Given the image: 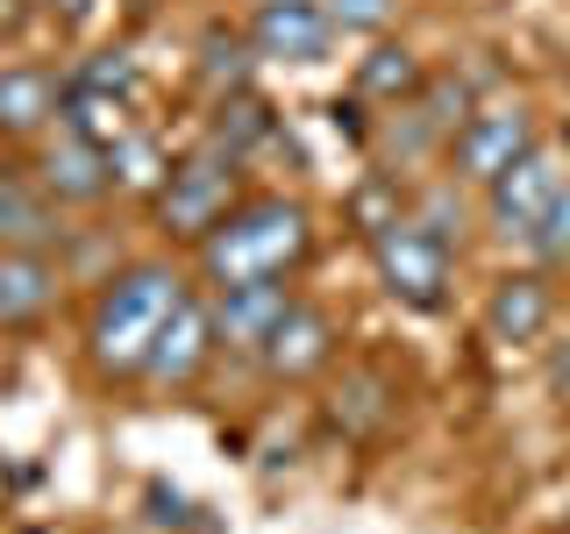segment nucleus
Returning a JSON list of instances; mask_svg holds the SVG:
<instances>
[{"instance_id": "23", "label": "nucleus", "mask_w": 570, "mask_h": 534, "mask_svg": "<svg viewBox=\"0 0 570 534\" xmlns=\"http://www.w3.org/2000/svg\"><path fill=\"white\" fill-rule=\"evenodd\" d=\"M563 534H570V498H563Z\"/></svg>"}, {"instance_id": "17", "label": "nucleus", "mask_w": 570, "mask_h": 534, "mask_svg": "<svg viewBox=\"0 0 570 534\" xmlns=\"http://www.w3.org/2000/svg\"><path fill=\"white\" fill-rule=\"evenodd\" d=\"M107 165H115V186H136V192H157L165 186V150H157L142 129H129L121 142H107Z\"/></svg>"}, {"instance_id": "21", "label": "nucleus", "mask_w": 570, "mask_h": 534, "mask_svg": "<svg viewBox=\"0 0 570 534\" xmlns=\"http://www.w3.org/2000/svg\"><path fill=\"white\" fill-rule=\"evenodd\" d=\"M549 385H557V392H563V399H570V343L557 349V364H549Z\"/></svg>"}, {"instance_id": "4", "label": "nucleus", "mask_w": 570, "mask_h": 534, "mask_svg": "<svg viewBox=\"0 0 570 534\" xmlns=\"http://www.w3.org/2000/svg\"><path fill=\"white\" fill-rule=\"evenodd\" d=\"M236 150H222V142H207V150H193L186 165H171L165 171V186H157V221L171 228V236H186V243H207L214 228L228 221L243 200H236Z\"/></svg>"}, {"instance_id": "3", "label": "nucleus", "mask_w": 570, "mask_h": 534, "mask_svg": "<svg viewBox=\"0 0 570 534\" xmlns=\"http://www.w3.org/2000/svg\"><path fill=\"white\" fill-rule=\"evenodd\" d=\"M371 264H379V285L406 314H442L450 307V243H442L421 214L385 221L379 236H371Z\"/></svg>"}, {"instance_id": "18", "label": "nucleus", "mask_w": 570, "mask_h": 534, "mask_svg": "<svg viewBox=\"0 0 570 534\" xmlns=\"http://www.w3.org/2000/svg\"><path fill=\"white\" fill-rule=\"evenodd\" d=\"M528 249H534L542 264H563V257H570V186L557 192V200H549V214H542V221H534Z\"/></svg>"}, {"instance_id": "16", "label": "nucleus", "mask_w": 570, "mask_h": 534, "mask_svg": "<svg viewBox=\"0 0 570 534\" xmlns=\"http://www.w3.org/2000/svg\"><path fill=\"white\" fill-rule=\"evenodd\" d=\"M356 86H364L371 100H406V93H421V58L414 50H392V43H379L364 65H356Z\"/></svg>"}, {"instance_id": "2", "label": "nucleus", "mask_w": 570, "mask_h": 534, "mask_svg": "<svg viewBox=\"0 0 570 534\" xmlns=\"http://www.w3.org/2000/svg\"><path fill=\"white\" fill-rule=\"evenodd\" d=\"M307 249H314L307 207L285 200V192H264V200H243L200 243V271H207V285H257V278L299 271V264H307Z\"/></svg>"}, {"instance_id": "7", "label": "nucleus", "mask_w": 570, "mask_h": 534, "mask_svg": "<svg viewBox=\"0 0 570 534\" xmlns=\"http://www.w3.org/2000/svg\"><path fill=\"white\" fill-rule=\"evenodd\" d=\"M335 14L321 0H257L249 14V58L264 65H328Z\"/></svg>"}, {"instance_id": "5", "label": "nucleus", "mask_w": 570, "mask_h": 534, "mask_svg": "<svg viewBox=\"0 0 570 534\" xmlns=\"http://www.w3.org/2000/svg\"><path fill=\"white\" fill-rule=\"evenodd\" d=\"M534 115L521 100H507V107H485V115H463V129L450 136V165L463 186H492L499 171H513L521 157L534 150Z\"/></svg>"}, {"instance_id": "10", "label": "nucleus", "mask_w": 570, "mask_h": 534, "mask_svg": "<svg viewBox=\"0 0 570 534\" xmlns=\"http://www.w3.org/2000/svg\"><path fill=\"white\" fill-rule=\"evenodd\" d=\"M36 186H43L58 207H94V200L115 192V165H107L100 142H86V136L65 129L43 157H36Z\"/></svg>"}, {"instance_id": "13", "label": "nucleus", "mask_w": 570, "mask_h": 534, "mask_svg": "<svg viewBox=\"0 0 570 534\" xmlns=\"http://www.w3.org/2000/svg\"><path fill=\"white\" fill-rule=\"evenodd\" d=\"M549 314H557L549 278L513 271V278H499L492 299H485V335H492V343H534V335L549 328Z\"/></svg>"}, {"instance_id": "11", "label": "nucleus", "mask_w": 570, "mask_h": 534, "mask_svg": "<svg viewBox=\"0 0 570 534\" xmlns=\"http://www.w3.org/2000/svg\"><path fill=\"white\" fill-rule=\"evenodd\" d=\"M50 121H65V79L50 65H0V136L8 142H29V136H43Z\"/></svg>"}, {"instance_id": "6", "label": "nucleus", "mask_w": 570, "mask_h": 534, "mask_svg": "<svg viewBox=\"0 0 570 534\" xmlns=\"http://www.w3.org/2000/svg\"><path fill=\"white\" fill-rule=\"evenodd\" d=\"M563 186H570V178H563V157L549 150V142H534L521 165L499 171L492 186H485V221H492V236H499V243H528L534 221L549 214V200H557Z\"/></svg>"}, {"instance_id": "19", "label": "nucleus", "mask_w": 570, "mask_h": 534, "mask_svg": "<svg viewBox=\"0 0 570 534\" xmlns=\"http://www.w3.org/2000/svg\"><path fill=\"white\" fill-rule=\"evenodd\" d=\"M335 14V29H356V36H379L400 22V0H321Z\"/></svg>"}, {"instance_id": "15", "label": "nucleus", "mask_w": 570, "mask_h": 534, "mask_svg": "<svg viewBox=\"0 0 570 534\" xmlns=\"http://www.w3.org/2000/svg\"><path fill=\"white\" fill-rule=\"evenodd\" d=\"M58 200H50L36 178H0V249H43L50 236H58V214H50Z\"/></svg>"}, {"instance_id": "12", "label": "nucleus", "mask_w": 570, "mask_h": 534, "mask_svg": "<svg viewBox=\"0 0 570 534\" xmlns=\"http://www.w3.org/2000/svg\"><path fill=\"white\" fill-rule=\"evenodd\" d=\"M293 285L285 278H257V285H214V328H222V343H236V349H249L257 356V343L278 328V314L293 307Z\"/></svg>"}, {"instance_id": "1", "label": "nucleus", "mask_w": 570, "mask_h": 534, "mask_svg": "<svg viewBox=\"0 0 570 534\" xmlns=\"http://www.w3.org/2000/svg\"><path fill=\"white\" fill-rule=\"evenodd\" d=\"M186 293L193 285L171 264H129V271H115L100 285L94 314H86V356H94L107 378H142L157 335H165V320L178 314Z\"/></svg>"}, {"instance_id": "8", "label": "nucleus", "mask_w": 570, "mask_h": 534, "mask_svg": "<svg viewBox=\"0 0 570 534\" xmlns=\"http://www.w3.org/2000/svg\"><path fill=\"white\" fill-rule=\"evenodd\" d=\"M257 364L272 370V378H285V385L328 370V364H335V320L321 314L314 299H293V307L278 314V328L257 343Z\"/></svg>"}, {"instance_id": "14", "label": "nucleus", "mask_w": 570, "mask_h": 534, "mask_svg": "<svg viewBox=\"0 0 570 534\" xmlns=\"http://www.w3.org/2000/svg\"><path fill=\"white\" fill-rule=\"evenodd\" d=\"M58 299V271L43 249H0V328H36Z\"/></svg>"}, {"instance_id": "9", "label": "nucleus", "mask_w": 570, "mask_h": 534, "mask_svg": "<svg viewBox=\"0 0 570 534\" xmlns=\"http://www.w3.org/2000/svg\"><path fill=\"white\" fill-rule=\"evenodd\" d=\"M214 343H222V328H214V307H207L200 293H186V299H178V314L165 320V335H157V349H150V364H142V378L165 385V392H186V385L207 370Z\"/></svg>"}, {"instance_id": "22", "label": "nucleus", "mask_w": 570, "mask_h": 534, "mask_svg": "<svg viewBox=\"0 0 570 534\" xmlns=\"http://www.w3.org/2000/svg\"><path fill=\"white\" fill-rule=\"evenodd\" d=\"M22 29V0H0V36H14Z\"/></svg>"}, {"instance_id": "20", "label": "nucleus", "mask_w": 570, "mask_h": 534, "mask_svg": "<svg viewBox=\"0 0 570 534\" xmlns=\"http://www.w3.org/2000/svg\"><path fill=\"white\" fill-rule=\"evenodd\" d=\"M43 14H58V22H86V14H94V0H43Z\"/></svg>"}]
</instances>
